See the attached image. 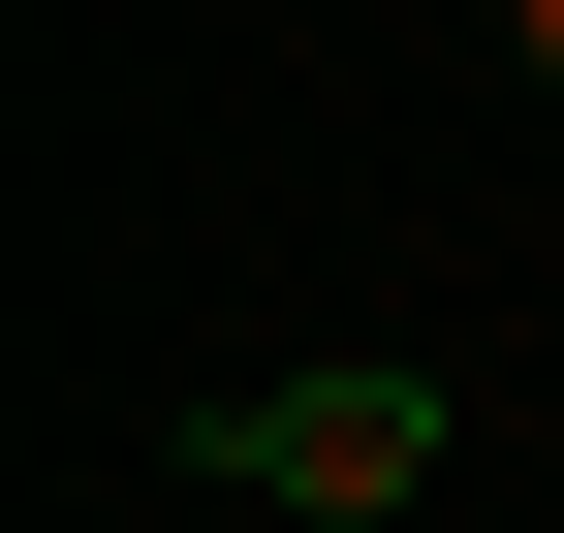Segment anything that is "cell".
I'll return each mask as SVG.
<instances>
[{"label":"cell","instance_id":"1","mask_svg":"<svg viewBox=\"0 0 564 533\" xmlns=\"http://www.w3.org/2000/svg\"><path fill=\"white\" fill-rule=\"evenodd\" d=\"M440 377H408V346H314V377H220V409H188V471H220V502H282V533H408V502H440Z\"/></svg>","mask_w":564,"mask_h":533},{"label":"cell","instance_id":"2","mask_svg":"<svg viewBox=\"0 0 564 533\" xmlns=\"http://www.w3.org/2000/svg\"><path fill=\"white\" fill-rule=\"evenodd\" d=\"M533 95H564V0H533Z\"/></svg>","mask_w":564,"mask_h":533},{"label":"cell","instance_id":"3","mask_svg":"<svg viewBox=\"0 0 564 533\" xmlns=\"http://www.w3.org/2000/svg\"><path fill=\"white\" fill-rule=\"evenodd\" d=\"M470 32H533V0H470Z\"/></svg>","mask_w":564,"mask_h":533}]
</instances>
